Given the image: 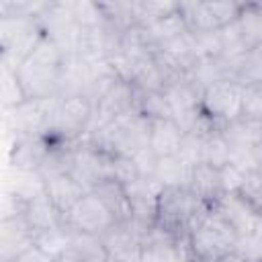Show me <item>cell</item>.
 Returning a JSON list of instances; mask_svg holds the SVG:
<instances>
[{"mask_svg": "<svg viewBox=\"0 0 262 262\" xmlns=\"http://www.w3.org/2000/svg\"><path fill=\"white\" fill-rule=\"evenodd\" d=\"M18 260H20V262H53V260H55V254H51V252H47L45 248L33 244L27 252H23V254L18 256Z\"/></svg>", "mask_w": 262, "mask_h": 262, "instance_id": "26", "label": "cell"}, {"mask_svg": "<svg viewBox=\"0 0 262 262\" xmlns=\"http://www.w3.org/2000/svg\"><path fill=\"white\" fill-rule=\"evenodd\" d=\"M66 55L53 39L43 35L33 51L16 66V76L27 100L59 94V82L66 68Z\"/></svg>", "mask_w": 262, "mask_h": 262, "instance_id": "1", "label": "cell"}, {"mask_svg": "<svg viewBox=\"0 0 262 262\" xmlns=\"http://www.w3.org/2000/svg\"><path fill=\"white\" fill-rule=\"evenodd\" d=\"M151 227V225H149ZM147 227L129 221L115 223L104 233H100V242L111 260L117 262H141V237Z\"/></svg>", "mask_w": 262, "mask_h": 262, "instance_id": "10", "label": "cell"}, {"mask_svg": "<svg viewBox=\"0 0 262 262\" xmlns=\"http://www.w3.org/2000/svg\"><path fill=\"white\" fill-rule=\"evenodd\" d=\"M213 209L231 225L237 237H248L252 233L262 231V217L256 207H252L244 196L237 192H223L215 203Z\"/></svg>", "mask_w": 262, "mask_h": 262, "instance_id": "12", "label": "cell"}, {"mask_svg": "<svg viewBox=\"0 0 262 262\" xmlns=\"http://www.w3.org/2000/svg\"><path fill=\"white\" fill-rule=\"evenodd\" d=\"M186 244L192 260L211 262L229 252H235L237 235L231 225L213 207H209L207 213L190 227Z\"/></svg>", "mask_w": 262, "mask_h": 262, "instance_id": "3", "label": "cell"}, {"mask_svg": "<svg viewBox=\"0 0 262 262\" xmlns=\"http://www.w3.org/2000/svg\"><path fill=\"white\" fill-rule=\"evenodd\" d=\"M188 170L190 166L184 164L180 156H164L156 158L151 178L160 186H186Z\"/></svg>", "mask_w": 262, "mask_h": 262, "instance_id": "20", "label": "cell"}, {"mask_svg": "<svg viewBox=\"0 0 262 262\" xmlns=\"http://www.w3.org/2000/svg\"><path fill=\"white\" fill-rule=\"evenodd\" d=\"M70 174L90 192L98 182L113 178V156L86 139H78L72 143Z\"/></svg>", "mask_w": 262, "mask_h": 262, "instance_id": "8", "label": "cell"}, {"mask_svg": "<svg viewBox=\"0 0 262 262\" xmlns=\"http://www.w3.org/2000/svg\"><path fill=\"white\" fill-rule=\"evenodd\" d=\"M201 113L221 131L227 123L242 119V86L219 80L201 92Z\"/></svg>", "mask_w": 262, "mask_h": 262, "instance_id": "7", "label": "cell"}, {"mask_svg": "<svg viewBox=\"0 0 262 262\" xmlns=\"http://www.w3.org/2000/svg\"><path fill=\"white\" fill-rule=\"evenodd\" d=\"M16 213L27 221L37 237L63 229V215L55 209L45 190H39L29 199H16Z\"/></svg>", "mask_w": 262, "mask_h": 262, "instance_id": "11", "label": "cell"}, {"mask_svg": "<svg viewBox=\"0 0 262 262\" xmlns=\"http://www.w3.org/2000/svg\"><path fill=\"white\" fill-rule=\"evenodd\" d=\"M25 92L20 88L18 76H16V68L0 61V106L6 111L16 108L18 104H23Z\"/></svg>", "mask_w": 262, "mask_h": 262, "instance_id": "23", "label": "cell"}, {"mask_svg": "<svg viewBox=\"0 0 262 262\" xmlns=\"http://www.w3.org/2000/svg\"><path fill=\"white\" fill-rule=\"evenodd\" d=\"M92 119V102L84 94H59L57 104L53 106L45 135L55 143H74L82 139V133L88 129Z\"/></svg>", "mask_w": 262, "mask_h": 262, "instance_id": "5", "label": "cell"}, {"mask_svg": "<svg viewBox=\"0 0 262 262\" xmlns=\"http://www.w3.org/2000/svg\"><path fill=\"white\" fill-rule=\"evenodd\" d=\"M235 23L239 27V33L248 49L262 45V10L258 4H242V10Z\"/></svg>", "mask_w": 262, "mask_h": 262, "instance_id": "21", "label": "cell"}, {"mask_svg": "<svg viewBox=\"0 0 262 262\" xmlns=\"http://www.w3.org/2000/svg\"><path fill=\"white\" fill-rule=\"evenodd\" d=\"M209 207L213 205L199 201L186 186H162L156 196L154 223L178 242H186L190 227L207 213Z\"/></svg>", "mask_w": 262, "mask_h": 262, "instance_id": "2", "label": "cell"}, {"mask_svg": "<svg viewBox=\"0 0 262 262\" xmlns=\"http://www.w3.org/2000/svg\"><path fill=\"white\" fill-rule=\"evenodd\" d=\"M66 250L70 254H74L80 262H106L108 260V254H106V250L100 242V235L70 231Z\"/></svg>", "mask_w": 262, "mask_h": 262, "instance_id": "19", "label": "cell"}, {"mask_svg": "<svg viewBox=\"0 0 262 262\" xmlns=\"http://www.w3.org/2000/svg\"><path fill=\"white\" fill-rule=\"evenodd\" d=\"M262 117V86L244 84L242 86V119L260 121Z\"/></svg>", "mask_w": 262, "mask_h": 262, "instance_id": "25", "label": "cell"}, {"mask_svg": "<svg viewBox=\"0 0 262 262\" xmlns=\"http://www.w3.org/2000/svg\"><path fill=\"white\" fill-rule=\"evenodd\" d=\"M49 149H51V141L45 133L18 135L14 141V147H12L10 162L20 172H39Z\"/></svg>", "mask_w": 262, "mask_h": 262, "instance_id": "14", "label": "cell"}, {"mask_svg": "<svg viewBox=\"0 0 262 262\" xmlns=\"http://www.w3.org/2000/svg\"><path fill=\"white\" fill-rule=\"evenodd\" d=\"M43 180V190L49 196V201L55 205V209L63 215L84 192L86 188L70 174V172H59L41 178Z\"/></svg>", "mask_w": 262, "mask_h": 262, "instance_id": "16", "label": "cell"}, {"mask_svg": "<svg viewBox=\"0 0 262 262\" xmlns=\"http://www.w3.org/2000/svg\"><path fill=\"white\" fill-rule=\"evenodd\" d=\"M182 129L172 119L149 121V141L147 147L156 158L164 156H178L182 145Z\"/></svg>", "mask_w": 262, "mask_h": 262, "instance_id": "18", "label": "cell"}, {"mask_svg": "<svg viewBox=\"0 0 262 262\" xmlns=\"http://www.w3.org/2000/svg\"><path fill=\"white\" fill-rule=\"evenodd\" d=\"M262 174H260V168H254V170H244L242 174V182L237 186V194L244 196L252 207H256L258 211L262 209Z\"/></svg>", "mask_w": 262, "mask_h": 262, "instance_id": "24", "label": "cell"}, {"mask_svg": "<svg viewBox=\"0 0 262 262\" xmlns=\"http://www.w3.org/2000/svg\"><path fill=\"white\" fill-rule=\"evenodd\" d=\"M53 262H80V260H78L74 254H70L68 250H63V252H59V254L55 256V260H53Z\"/></svg>", "mask_w": 262, "mask_h": 262, "instance_id": "28", "label": "cell"}, {"mask_svg": "<svg viewBox=\"0 0 262 262\" xmlns=\"http://www.w3.org/2000/svg\"><path fill=\"white\" fill-rule=\"evenodd\" d=\"M111 225H115V219L94 192H84L63 213V227L76 233L100 235Z\"/></svg>", "mask_w": 262, "mask_h": 262, "instance_id": "9", "label": "cell"}, {"mask_svg": "<svg viewBox=\"0 0 262 262\" xmlns=\"http://www.w3.org/2000/svg\"><path fill=\"white\" fill-rule=\"evenodd\" d=\"M186 188L199 201H203L207 205H213L223 194V184H221L219 168H215L211 164H205V162H199V164L190 166Z\"/></svg>", "mask_w": 262, "mask_h": 262, "instance_id": "15", "label": "cell"}, {"mask_svg": "<svg viewBox=\"0 0 262 262\" xmlns=\"http://www.w3.org/2000/svg\"><path fill=\"white\" fill-rule=\"evenodd\" d=\"M178 10L190 33H209L235 23L239 16L242 4L227 2V0L178 2Z\"/></svg>", "mask_w": 262, "mask_h": 262, "instance_id": "6", "label": "cell"}, {"mask_svg": "<svg viewBox=\"0 0 262 262\" xmlns=\"http://www.w3.org/2000/svg\"><path fill=\"white\" fill-rule=\"evenodd\" d=\"M106 262H117V260H111V258H108V260H106Z\"/></svg>", "mask_w": 262, "mask_h": 262, "instance_id": "30", "label": "cell"}, {"mask_svg": "<svg viewBox=\"0 0 262 262\" xmlns=\"http://www.w3.org/2000/svg\"><path fill=\"white\" fill-rule=\"evenodd\" d=\"M90 192H94L100 199V203L113 215L115 223H129L133 219L127 190H125V186L117 178H106V180L98 182Z\"/></svg>", "mask_w": 262, "mask_h": 262, "instance_id": "17", "label": "cell"}, {"mask_svg": "<svg viewBox=\"0 0 262 262\" xmlns=\"http://www.w3.org/2000/svg\"><path fill=\"white\" fill-rule=\"evenodd\" d=\"M188 262H203V260H188ZM211 262H246L237 252H229V254H225V256H221V258H217V260H211Z\"/></svg>", "mask_w": 262, "mask_h": 262, "instance_id": "27", "label": "cell"}, {"mask_svg": "<svg viewBox=\"0 0 262 262\" xmlns=\"http://www.w3.org/2000/svg\"><path fill=\"white\" fill-rule=\"evenodd\" d=\"M35 239L37 235L18 213L2 217L0 219V262L18 258L23 252H27L35 244Z\"/></svg>", "mask_w": 262, "mask_h": 262, "instance_id": "13", "label": "cell"}, {"mask_svg": "<svg viewBox=\"0 0 262 262\" xmlns=\"http://www.w3.org/2000/svg\"><path fill=\"white\" fill-rule=\"evenodd\" d=\"M43 35L37 16L16 12L6 2V10L0 14V61L16 68Z\"/></svg>", "mask_w": 262, "mask_h": 262, "instance_id": "4", "label": "cell"}, {"mask_svg": "<svg viewBox=\"0 0 262 262\" xmlns=\"http://www.w3.org/2000/svg\"><path fill=\"white\" fill-rule=\"evenodd\" d=\"M8 262H20V260H18V258H14V260H8Z\"/></svg>", "mask_w": 262, "mask_h": 262, "instance_id": "29", "label": "cell"}, {"mask_svg": "<svg viewBox=\"0 0 262 262\" xmlns=\"http://www.w3.org/2000/svg\"><path fill=\"white\" fill-rule=\"evenodd\" d=\"M135 111L145 117L147 121H162V119H172L168 100L164 92H145V90H135V100H133Z\"/></svg>", "mask_w": 262, "mask_h": 262, "instance_id": "22", "label": "cell"}]
</instances>
